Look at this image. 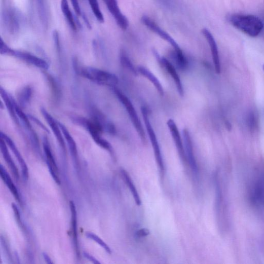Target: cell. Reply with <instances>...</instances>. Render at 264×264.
<instances>
[{
	"mask_svg": "<svg viewBox=\"0 0 264 264\" xmlns=\"http://www.w3.org/2000/svg\"><path fill=\"white\" fill-rule=\"evenodd\" d=\"M228 20L233 26L252 37L259 35L263 28L261 19L254 15L231 14L228 16Z\"/></svg>",
	"mask_w": 264,
	"mask_h": 264,
	"instance_id": "6da1fadb",
	"label": "cell"
},
{
	"mask_svg": "<svg viewBox=\"0 0 264 264\" xmlns=\"http://www.w3.org/2000/svg\"><path fill=\"white\" fill-rule=\"evenodd\" d=\"M79 74L83 77L100 85L115 87L119 83V78L109 72L92 67H82Z\"/></svg>",
	"mask_w": 264,
	"mask_h": 264,
	"instance_id": "7a4b0ae2",
	"label": "cell"
},
{
	"mask_svg": "<svg viewBox=\"0 0 264 264\" xmlns=\"http://www.w3.org/2000/svg\"><path fill=\"white\" fill-rule=\"evenodd\" d=\"M73 122L85 128L90 133L95 142L102 148L112 154V146L101 136L103 128L98 123L80 117H74Z\"/></svg>",
	"mask_w": 264,
	"mask_h": 264,
	"instance_id": "3957f363",
	"label": "cell"
},
{
	"mask_svg": "<svg viewBox=\"0 0 264 264\" xmlns=\"http://www.w3.org/2000/svg\"><path fill=\"white\" fill-rule=\"evenodd\" d=\"M141 112L144 125L146 129V131L148 132L149 137L153 145L155 156L159 169H160L161 176L162 178H163L164 177L165 169L160 145L155 131L150 124L147 108L145 107H142Z\"/></svg>",
	"mask_w": 264,
	"mask_h": 264,
	"instance_id": "277c9868",
	"label": "cell"
},
{
	"mask_svg": "<svg viewBox=\"0 0 264 264\" xmlns=\"http://www.w3.org/2000/svg\"><path fill=\"white\" fill-rule=\"evenodd\" d=\"M115 94L127 110L131 122L142 141L146 143V136L144 129L137 113L130 99L116 87H113Z\"/></svg>",
	"mask_w": 264,
	"mask_h": 264,
	"instance_id": "5b68a950",
	"label": "cell"
},
{
	"mask_svg": "<svg viewBox=\"0 0 264 264\" xmlns=\"http://www.w3.org/2000/svg\"><path fill=\"white\" fill-rule=\"evenodd\" d=\"M141 21L150 31L168 42L173 47L174 54L178 59L180 60L185 59V57L177 43L154 20L148 16H144L141 17Z\"/></svg>",
	"mask_w": 264,
	"mask_h": 264,
	"instance_id": "8992f818",
	"label": "cell"
},
{
	"mask_svg": "<svg viewBox=\"0 0 264 264\" xmlns=\"http://www.w3.org/2000/svg\"><path fill=\"white\" fill-rule=\"evenodd\" d=\"M153 53L156 57L157 61L162 66L170 76L173 79L176 86H177V90L179 95L183 97L184 96V90L183 85L178 73L176 70L173 65L166 58L160 56L158 52L155 50H153Z\"/></svg>",
	"mask_w": 264,
	"mask_h": 264,
	"instance_id": "52a82bcc",
	"label": "cell"
},
{
	"mask_svg": "<svg viewBox=\"0 0 264 264\" xmlns=\"http://www.w3.org/2000/svg\"><path fill=\"white\" fill-rule=\"evenodd\" d=\"M103 2L117 25L123 30H126L129 25V20L121 11L117 0H103Z\"/></svg>",
	"mask_w": 264,
	"mask_h": 264,
	"instance_id": "ba28073f",
	"label": "cell"
},
{
	"mask_svg": "<svg viewBox=\"0 0 264 264\" xmlns=\"http://www.w3.org/2000/svg\"><path fill=\"white\" fill-rule=\"evenodd\" d=\"M167 126L176 147H177L180 158L183 164H186L187 163V160L183 141L177 126L174 121L171 119L167 122Z\"/></svg>",
	"mask_w": 264,
	"mask_h": 264,
	"instance_id": "9c48e42d",
	"label": "cell"
},
{
	"mask_svg": "<svg viewBox=\"0 0 264 264\" xmlns=\"http://www.w3.org/2000/svg\"><path fill=\"white\" fill-rule=\"evenodd\" d=\"M9 55L18 57L28 64L41 69L47 70L49 67L48 64L45 61L29 53L16 51L11 49Z\"/></svg>",
	"mask_w": 264,
	"mask_h": 264,
	"instance_id": "30bf717a",
	"label": "cell"
},
{
	"mask_svg": "<svg viewBox=\"0 0 264 264\" xmlns=\"http://www.w3.org/2000/svg\"><path fill=\"white\" fill-rule=\"evenodd\" d=\"M183 135L185 145V152L186 156L190 166L194 174H198V167L195 157L193 145L191 137L188 130L184 129Z\"/></svg>",
	"mask_w": 264,
	"mask_h": 264,
	"instance_id": "8fae6325",
	"label": "cell"
},
{
	"mask_svg": "<svg viewBox=\"0 0 264 264\" xmlns=\"http://www.w3.org/2000/svg\"><path fill=\"white\" fill-rule=\"evenodd\" d=\"M41 111L45 120L51 129L54 133L58 143H59L61 148L64 152L66 150V144L64 139V136L62 134V130L59 125L54 119L53 117L50 114L45 108H42Z\"/></svg>",
	"mask_w": 264,
	"mask_h": 264,
	"instance_id": "7c38bea8",
	"label": "cell"
},
{
	"mask_svg": "<svg viewBox=\"0 0 264 264\" xmlns=\"http://www.w3.org/2000/svg\"><path fill=\"white\" fill-rule=\"evenodd\" d=\"M202 33L210 46L215 71L217 74H219L221 72V66L218 47L215 40L210 31L206 28L203 29Z\"/></svg>",
	"mask_w": 264,
	"mask_h": 264,
	"instance_id": "4fadbf2b",
	"label": "cell"
},
{
	"mask_svg": "<svg viewBox=\"0 0 264 264\" xmlns=\"http://www.w3.org/2000/svg\"><path fill=\"white\" fill-rule=\"evenodd\" d=\"M1 137L5 140L7 144L9 146V147L14 153L21 168L23 178L25 180H27L28 178V168L25 161L17 148L16 144L8 136L3 132L1 133Z\"/></svg>",
	"mask_w": 264,
	"mask_h": 264,
	"instance_id": "5bb4252c",
	"label": "cell"
},
{
	"mask_svg": "<svg viewBox=\"0 0 264 264\" xmlns=\"http://www.w3.org/2000/svg\"><path fill=\"white\" fill-rule=\"evenodd\" d=\"M43 145L44 150L47 159V163L50 174L55 182L57 184L60 185L61 184V181L57 174L58 169L57 167L50 147L48 141L46 139L44 141Z\"/></svg>",
	"mask_w": 264,
	"mask_h": 264,
	"instance_id": "9a60e30c",
	"label": "cell"
},
{
	"mask_svg": "<svg viewBox=\"0 0 264 264\" xmlns=\"http://www.w3.org/2000/svg\"><path fill=\"white\" fill-rule=\"evenodd\" d=\"M7 145L8 144H7L5 140L1 137V141H0V147H1L2 154L7 164L8 165L10 170L13 173L14 177L18 180L19 178L18 170L8 150Z\"/></svg>",
	"mask_w": 264,
	"mask_h": 264,
	"instance_id": "2e32d148",
	"label": "cell"
},
{
	"mask_svg": "<svg viewBox=\"0 0 264 264\" xmlns=\"http://www.w3.org/2000/svg\"><path fill=\"white\" fill-rule=\"evenodd\" d=\"M70 209L71 214V226L72 234L74 245L77 255H80L79 243H78V223H77V213L76 205L73 201H70Z\"/></svg>",
	"mask_w": 264,
	"mask_h": 264,
	"instance_id": "e0dca14e",
	"label": "cell"
},
{
	"mask_svg": "<svg viewBox=\"0 0 264 264\" xmlns=\"http://www.w3.org/2000/svg\"><path fill=\"white\" fill-rule=\"evenodd\" d=\"M137 69L138 73L148 79L154 84L160 95L164 96V89L158 79L150 71L144 67L139 66Z\"/></svg>",
	"mask_w": 264,
	"mask_h": 264,
	"instance_id": "ac0fdd59",
	"label": "cell"
},
{
	"mask_svg": "<svg viewBox=\"0 0 264 264\" xmlns=\"http://www.w3.org/2000/svg\"><path fill=\"white\" fill-rule=\"evenodd\" d=\"M121 173L125 182L127 185L133 196L135 203L138 206H140L141 205V200L130 175L128 172L124 169H121Z\"/></svg>",
	"mask_w": 264,
	"mask_h": 264,
	"instance_id": "d6986e66",
	"label": "cell"
},
{
	"mask_svg": "<svg viewBox=\"0 0 264 264\" xmlns=\"http://www.w3.org/2000/svg\"><path fill=\"white\" fill-rule=\"evenodd\" d=\"M0 174H1L2 179L7 184L14 197L18 202H20V196L18 190L13 183L10 175L3 165L0 166Z\"/></svg>",
	"mask_w": 264,
	"mask_h": 264,
	"instance_id": "ffe728a7",
	"label": "cell"
},
{
	"mask_svg": "<svg viewBox=\"0 0 264 264\" xmlns=\"http://www.w3.org/2000/svg\"><path fill=\"white\" fill-rule=\"evenodd\" d=\"M58 124H59L64 137L67 141V143L72 157L74 159L77 160L78 158V150L77 144L74 140L65 126L60 123H58Z\"/></svg>",
	"mask_w": 264,
	"mask_h": 264,
	"instance_id": "44dd1931",
	"label": "cell"
},
{
	"mask_svg": "<svg viewBox=\"0 0 264 264\" xmlns=\"http://www.w3.org/2000/svg\"><path fill=\"white\" fill-rule=\"evenodd\" d=\"M61 9L68 24L73 31L77 30V25L73 15L70 10L67 0H61Z\"/></svg>",
	"mask_w": 264,
	"mask_h": 264,
	"instance_id": "7402d4cb",
	"label": "cell"
},
{
	"mask_svg": "<svg viewBox=\"0 0 264 264\" xmlns=\"http://www.w3.org/2000/svg\"><path fill=\"white\" fill-rule=\"evenodd\" d=\"M32 90L30 87H26L23 89L18 96L20 105L22 106H26L30 101L32 96Z\"/></svg>",
	"mask_w": 264,
	"mask_h": 264,
	"instance_id": "603a6c76",
	"label": "cell"
},
{
	"mask_svg": "<svg viewBox=\"0 0 264 264\" xmlns=\"http://www.w3.org/2000/svg\"><path fill=\"white\" fill-rule=\"evenodd\" d=\"M88 1L97 20L101 23L104 22V16L101 11L98 0H88Z\"/></svg>",
	"mask_w": 264,
	"mask_h": 264,
	"instance_id": "cb8c5ba5",
	"label": "cell"
},
{
	"mask_svg": "<svg viewBox=\"0 0 264 264\" xmlns=\"http://www.w3.org/2000/svg\"><path fill=\"white\" fill-rule=\"evenodd\" d=\"M121 61L122 64L131 71L134 75L138 74L137 69H136L125 52H122L121 54Z\"/></svg>",
	"mask_w": 264,
	"mask_h": 264,
	"instance_id": "d4e9b609",
	"label": "cell"
},
{
	"mask_svg": "<svg viewBox=\"0 0 264 264\" xmlns=\"http://www.w3.org/2000/svg\"><path fill=\"white\" fill-rule=\"evenodd\" d=\"M86 236L87 238L97 243L108 254L111 253V250L110 247L101 239L96 236V234L91 232H87L86 233Z\"/></svg>",
	"mask_w": 264,
	"mask_h": 264,
	"instance_id": "484cf974",
	"label": "cell"
},
{
	"mask_svg": "<svg viewBox=\"0 0 264 264\" xmlns=\"http://www.w3.org/2000/svg\"><path fill=\"white\" fill-rule=\"evenodd\" d=\"M150 234V231L146 228H143L139 230L136 233V236L138 238H143L148 237Z\"/></svg>",
	"mask_w": 264,
	"mask_h": 264,
	"instance_id": "4316f807",
	"label": "cell"
},
{
	"mask_svg": "<svg viewBox=\"0 0 264 264\" xmlns=\"http://www.w3.org/2000/svg\"><path fill=\"white\" fill-rule=\"evenodd\" d=\"M72 7L78 16L82 15L81 9L78 0H70Z\"/></svg>",
	"mask_w": 264,
	"mask_h": 264,
	"instance_id": "83f0119b",
	"label": "cell"
},
{
	"mask_svg": "<svg viewBox=\"0 0 264 264\" xmlns=\"http://www.w3.org/2000/svg\"><path fill=\"white\" fill-rule=\"evenodd\" d=\"M84 256L87 259L90 260L92 262L96 264H99L100 262L98 261L96 258H95L93 256L91 255L90 254L87 252H84Z\"/></svg>",
	"mask_w": 264,
	"mask_h": 264,
	"instance_id": "f1b7e54d",
	"label": "cell"
},
{
	"mask_svg": "<svg viewBox=\"0 0 264 264\" xmlns=\"http://www.w3.org/2000/svg\"><path fill=\"white\" fill-rule=\"evenodd\" d=\"M12 208L13 209V211H14V212L16 219H17L18 221H21L20 214L19 209L17 207V205L13 203L12 204Z\"/></svg>",
	"mask_w": 264,
	"mask_h": 264,
	"instance_id": "f546056e",
	"label": "cell"
},
{
	"mask_svg": "<svg viewBox=\"0 0 264 264\" xmlns=\"http://www.w3.org/2000/svg\"><path fill=\"white\" fill-rule=\"evenodd\" d=\"M43 256L46 260V261L49 264H52L53 263V261H52V259L49 257V256L46 253H43Z\"/></svg>",
	"mask_w": 264,
	"mask_h": 264,
	"instance_id": "4dcf8cb0",
	"label": "cell"
},
{
	"mask_svg": "<svg viewBox=\"0 0 264 264\" xmlns=\"http://www.w3.org/2000/svg\"><path fill=\"white\" fill-rule=\"evenodd\" d=\"M262 68H263V70L264 71V64L263 65Z\"/></svg>",
	"mask_w": 264,
	"mask_h": 264,
	"instance_id": "1f68e13d",
	"label": "cell"
}]
</instances>
